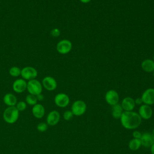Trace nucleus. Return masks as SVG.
Here are the masks:
<instances>
[{
    "label": "nucleus",
    "mask_w": 154,
    "mask_h": 154,
    "mask_svg": "<svg viewBox=\"0 0 154 154\" xmlns=\"http://www.w3.org/2000/svg\"><path fill=\"white\" fill-rule=\"evenodd\" d=\"M60 120V114L57 110L50 111L46 116V123L49 126H55Z\"/></svg>",
    "instance_id": "nucleus-13"
},
{
    "label": "nucleus",
    "mask_w": 154,
    "mask_h": 154,
    "mask_svg": "<svg viewBox=\"0 0 154 154\" xmlns=\"http://www.w3.org/2000/svg\"><path fill=\"white\" fill-rule=\"evenodd\" d=\"M150 152L151 154H154V143L150 147Z\"/></svg>",
    "instance_id": "nucleus-30"
},
{
    "label": "nucleus",
    "mask_w": 154,
    "mask_h": 154,
    "mask_svg": "<svg viewBox=\"0 0 154 154\" xmlns=\"http://www.w3.org/2000/svg\"><path fill=\"white\" fill-rule=\"evenodd\" d=\"M51 35L54 37H58L60 35V30L58 28H54L50 32Z\"/></svg>",
    "instance_id": "nucleus-26"
},
{
    "label": "nucleus",
    "mask_w": 154,
    "mask_h": 154,
    "mask_svg": "<svg viewBox=\"0 0 154 154\" xmlns=\"http://www.w3.org/2000/svg\"><path fill=\"white\" fill-rule=\"evenodd\" d=\"M43 88L48 91H54L57 87V82L54 78L51 76H46L43 78L42 81Z\"/></svg>",
    "instance_id": "nucleus-8"
},
{
    "label": "nucleus",
    "mask_w": 154,
    "mask_h": 154,
    "mask_svg": "<svg viewBox=\"0 0 154 154\" xmlns=\"http://www.w3.org/2000/svg\"><path fill=\"white\" fill-rule=\"evenodd\" d=\"M27 82L22 78L16 79L12 84L13 90L17 93H22L26 90Z\"/></svg>",
    "instance_id": "nucleus-12"
},
{
    "label": "nucleus",
    "mask_w": 154,
    "mask_h": 154,
    "mask_svg": "<svg viewBox=\"0 0 154 154\" xmlns=\"http://www.w3.org/2000/svg\"><path fill=\"white\" fill-rule=\"evenodd\" d=\"M72 48L71 42L67 39H63L58 42L56 46L57 52L60 54H67L70 52Z\"/></svg>",
    "instance_id": "nucleus-6"
},
{
    "label": "nucleus",
    "mask_w": 154,
    "mask_h": 154,
    "mask_svg": "<svg viewBox=\"0 0 154 154\" xmlns=\"http://www.w3.org/2000/svg\"><path fill=\"white\" fill-rule=\"evenodd\" d=\"M152 72H153V77H154V70H153Z\"/></svg>",
    "instance_id": "nucleus-33"
},
{
    "label": "nucleus",
    "mask_w": 154,
    "mask_h": 154,
    "mask_svg": "<svg viewBox=\"0 0 154 154\" xmlns=\"http://www.w3.org/2000/svg\"><path fill=\"white\" fill-rule=\"evenodd\" d=\"M9 74L12 77H18L20 76L21 69L17 66H12L9 69Z\"/></svg>",
    "instance_id": "nucleus-22"
},
{
    "label": "nucleus",
    "mask_w": 154,
    "mask_h": 154,
    "mask_svg": "<svg viewBox=\"0 0 154 154\" xmlns=\"http://www.w3.org/2000/svg\"><path fill=\"white\" fill-rule=\"evenodd\" d=\"M31 112L34 117L36 119H42L45 116V109L42 104L36 103L32 106Z\"/></svg>",
    "instance_id": "nucleus-15"
},
{
    "label": "nucleus",
    "mask_w": 154,
    "mask_h": 154,
    "mask_svg": "<svg viewBox=\"0 0 154 154\" xmlns=\"http://www.w3.org/2000/svg\"><path fill=\"white\" fill-rule=\"evenodd\" d=\"M3 102L7 106H16L17 102V99L14 94L8 93L4 96Z\"/></svg>",
    "instance_id": "nucleus-17"
},
{
    "label": "nucleus",
    "mask_w": 154,
    "mask_h": 154,
    "mask_svg": "<svg viewBox=\"0 0 154 154\" xmlns=\"http://www.w3.org/2000/svg\"><path fill=\"white\" fill-rule=\"evenodd\" d=\"M26 90L29 94L37 96L42 93L43 86L42 82L36 79L29 80L27 82Z\"/></svg>",
    "instance_id": "nucleus-3"
},
{
    "label": "nucleus",
    "mask_w": 154,
    "mask_h": 154,
    "mask_svg": "<svg viewBox=\"0 0 154 154\" xmlns=\"http://www.w3.org/2000/svg\"><path fill=\"white\" fill-rule=\"evenodd\" d=\"M143 103L148 105L154 104V88H149L142 94L141 97Z\"/></svg>",
    "instance_id": "nucleus-10"
},
{
    "label": "nucleus",
    "mask_w": 154,
    "mask_h": 154,
    "mask_svg": "<svg viewBox=\"0 0 154 154\" xmlns=\"http://www.w3.org/2000/svg\"><path fill=\"white\" fill-rule=\"evenodd\" d=\"M134 100H135V105H141L142 104V103H143V101H142V99H141V97H138L136 99H134Z\"/></svg>",
    "instance_id": "nucleus-29"
},
{
    "label": "nucleus",
    "mask_w": 154,
    "mask_h": 154,
    "mask_svg": "<svg viewBox=\"0 0 154 154\" xmlns=\"http://www.w3.org/2000/svg\"><path fill=\"white\" fill-rule=\"evenodd\" d=\"M2 117L7 123L13 124L19 117V111L15 106H7L3 112Z\"/></svg>",
    "instance_id": "nucleus-2"
},
{
    "label": "nucleus",
    "mask_w": 154,
    "mask_h": 154,
    "mask_svg": "<svg viewBox=\"0 0 154 154\" xmlns=\"http://www.w3.org/2000/svg\"><path fill=\"white\" fill-rule=\"evenodd\" d=\"M87 110V105L85 102L82 100H77L75 101L71 106V111L73 116H81L83 115Z\"/></svg>",
    "instance_id": "nucleus-4"
},
{
    "label": "nucleus",
    "mask_w": 154,
    "mask_h": 154,
    "mask_svg": "<svg viewBox=\"0 0 154 154\" xmlns=\"http://www.w3.org/2000/svg\"><path fill=\"white\" fill-rule=\"evenodd\" d=\"M138 114L141 119L148 120L152 117L153 114V110L150 105L146 104H141L139 107Z\"/></svg>",
    "instance_id": "nucleus-11"
},
{
    "label": "nucleus",
    "mask_w": 154,
    "mask_h": 154,
    "mask_svg": "<svg viewBox=\"0 0 154 154\" xmlns=\"http://www.w3.org/2000/svg\"><path fill=\"white\" fill-rule=\"evenodd\" d=\"M73 116V114L72 113V112L71 111V110H66L63 113V119L66 120V121H69L70 120H71L72 119Z\"/></svg>",
    "instance_id": "nucleus-25"
},
{
    "label": "nucleus",
    "mask_w": 154,
    "mask_h": 154,
    "mask_svg": "<svg viewBox=\"0 0 154 154\" xmlns=\"http://www.w3.org/2000/svg\"><path fill=\"white\" fill-rule=\"evenodd\" d=\"M120 120L122 126L126 129H135L140 126L142 122L139 114L133 111H123Z\"/></svg>",
    "instance_id": "nucleus-1"
},
{
    "label": "nucleus",
    "mask_w": 154,
    "mask_h": 154,
    "mask_svg": "<svg viewBox=\"0 0 154 154\" xmlns=\"http://www.w3.org/2000/svg\"><path fill=\"white\" fill-rule=\"evenodd\" d=\"M141 135H142V134L140 131H134L132 132V136H133L134 138L140 139Z\"/></svg>",
    "instance_id": "nucleus-27"
},
{
    "label": "nucleus",
    "mask_w": 154,
    "mask_h": 154,
    "mask_svg": "<svg viewBox=\"0 0 154 154\" xmlns=\"http://www.w3.org/2000/svg\"><path fill=\"white\" fill-rule=\"evenodd\" d=\"M36 97H37V99L38 101H43L44 100V95L42 94V93H40L38 95L36 96Z\"/></svg>",
    "instance_id": "nucleus-28"
},
{
    "label": "nucleus",
    "mask_w": 154,
    "mask_h": 154,
    "mask_svg": "<svg viewBox=\"0 0 154 154\" xmlns=\"http://www.w3.org/2000/svg\"><path fill=\"white\" fill-rule=\"evenodd\" d=\"M38 75V72L33 67L26 66L21 69L20 76L25 81H29L35 79Z\"/></svg>",
    "instance_id": "nucleus-5"
},
{
    "label": "nucleus",
    "mask_w": 154,
    "mask_h": 154,
    "mask_svg": "<svg viewBox=\"0 0 154 154\" xmlns=\"http://www.w3.org/2000/svg\"><path fill=\"white\" fill-rule=\"evenodd\" d=\"M153 61H154V55H153Z\"/></svg>",
    "instance_id": "nucleus-34"
},
{
    "label": "nucleus",
    "mask_w": 154,
    "mask_h": 154,
    "mask_svg": "<svg viewBox=\"0 0 154 154\" xmlns=\"http://www.w3.org/2000/svg\"><path fill=\"white\" fill-rule=\"evenodd\" d=\"M141 68L146 72H152L154 70V61L151 59H146L141 63Z\"/></svg>",
    "instance_id": "nucleus-18"
},
{
    "label": "nucleus",
    "mask_w": 154,
    "mask_h": 154,
    "mask_svg": "<svg viewBox=\"0 0 154 154\" xmlns=\"http://www.w3.org/2000/svg\"><path fill=\"white\" fill-rule=\"evenodd\" d=\"M140 140L141 141V146H143L145 147H150L154 143V140L152 137L151 134L149 132H144L142 134Z\"/></svg>",
    "instance_id": "nucleus-16"
},
{
    "label": "nucleus",
    "mask_w": 154,
    "mask_h": 154,
    "mask_svg": "<svg viewBox=\"0 0 154 154\" xmlns=\"http://www.w3.org/2000/svg\"><path fill=\"white\" fill-rule=\"evenodd\" d=\"M37 102L38 100L37 99L36 96H34L33 94H28L25 97V102L29 105L34 106V105L37 103Z\"/></svg>",
    "instance_id": "nucleus-21"
},
{
    "label": "nucleus",
    "mask_w": 154,
    "mask_h": 154,
    "mask_svg": "<svg viewBox=\"0 0 154 154\" xmlns=\"http://www.w3.org/2000/svg\"><path fill=\"white\" fill-rule=\"evenodd\" d=\"M55 104L60 108H65L70 103V98L67 94L64 93H60L54 97Z\"/></svg>",
    "instance_id": "nucleus-7"
},
{
    "label": "nucleus",
    "mask_w": 154,
    "mask_h": 154,
    "mask_svg": "<svg viewBox=\"0 0 154 154\" xmlns=\"http://www.w3.org/2000/svg\"><path fill=\"white\" fill-rule=\"evenodd\" d=\"M48 128V125L45 122H40L37 125V130L41 132L46 131Z\"/></svg>",
    "instance_id": "nucleus-24"
},
{
    "label": "nucleus",
    "mask_w": 154,
    "mask_h": 154,
    "mask_svg": "<svg viewBox=\"0 0 154 154\" xmlns=\"http://www.w3.org/2000/svg\"><path fill=\"white\" fill-rule=\"evenodd\" d=\"M15 106L19 112H22V111H25L26 109L27 104L25 102H24L23 100H20V101L17 102Z\"/></svg>",
    "instance_id": "nucleus-23"
},
{
    "label": "nucleus",
    "mask_w": 154,
    "mask_h": 154,
    "mask_svg": "<svg viewBox=\"0 0 154 154\" xmlns=\"http://www.w3.org/2000/svg\"><path fill=\"white\" fill-rule=\"evenodd\" d=\"M82 3H84V4H87V3H88L89 2H90L91 0H79Z\"/></svg>",
    "instance_id": "nucleus-31"
},
{
    "label": "nucleus",
    "mask_w": 154,
    "mask_h": 154,
    "mask_svg": "<svg viewBox=\"0 0 154 154\" xmlns=\"http://www.w3.org/2000/svg\"><path fill=\"white\" fill-rule=\"evenodd\" d=\"M151 135H152V137L153 138V140H154V129L152 130V133H151Z\"/></svg>",
    "instance_id": "nucleus-32"
},
{
    "label": "nucleus",
    "mask_w": 154,
    "mask_h": 154,
    "mask_svg": "<svg viewBox=\"0 0 154 154\" xmlns=\"http://www.w3.org/2000/svg\"><path fill=\"white\" fill-rule=\"evenodd\" d=\"M121 106L125 111H132L135 106V100L131 97H126L122 100Z\"/></svg>",
    "instance_id": "nucleus-14"
},
{
    "label": "nucleus",
    "mask_w": 154,
    "mask_h": 154,
    "mask_svg": "<svg viewBox=\"0 0 154 154\" xmlns=\"http://www.w3.org/2000/svg\"><path fill=\"white\" fill-rule=\"evenodd\" d=\"M111 114H112V116L116 119H120L122 114L123 113V108L121 106V104H119V103L111 106Z\"/></svg>",
    "instance_id": "nucleus-19"
},
{
    "label": "nucleus",
    "mask_w": 154,
    "mask_h": 154,
    "mask_svg": "<svg viewBox=\"0 0 154 154\" xmlns=\"http://www.w3.org/2000/svg\"><path fill=\"white\" fill-rule=\"evenodd\" d=\"M105 99L108 104L113 106L119 103V95L116 90H109L105 93Z\"/></svg>",
    "instance_id": "nucleus-9"
},
{
    "label": "nucleus",
    "mask_w": 154,
    "mask_h": 154,
    "mask_svg": "<svg viewBox=\"0 0 154 154\" xmlns=\"http://www.w3.org/2000/svg\"><path fill=\"white\" fill-rule=\"evenodd\" d=\"M141 146V143L140 140L137 139V138L131 139L128 143L129 148L133 151L138 150L140 148Z\"/></svg>",
    "instance_id": "nucleus-20"
}]
</instances>
